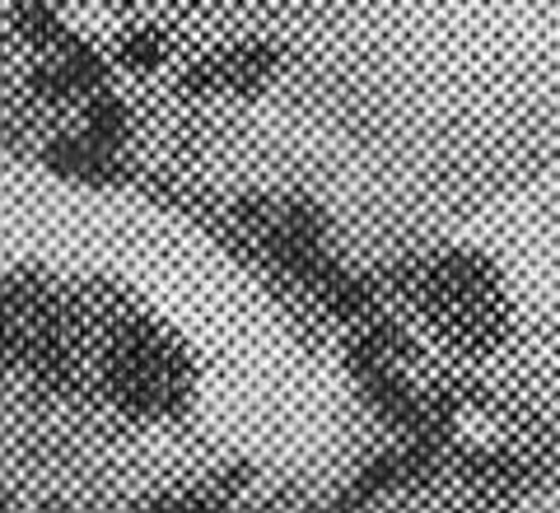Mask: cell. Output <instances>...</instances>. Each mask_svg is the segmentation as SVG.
I'll return each mask as SVG.
<instances>
[{
  "mask_svg": "<svg viewBox=\"0 0 560 513\" xmlns=\"http://www.w3.org/2000/svg\"><path fill=\"white\" fill-rule=\"evenodd\" d=\"M350 308L401 463L560 513V159L411 234Z\"/></svg>",
  "mask_w": 560,
  "mask_h": 513,
  "instance_id": "obj_1",
  "label": "cell"
},
{
  "mask_svg": "<svg viewBox=\"0 0 560 513\" xmlns=\"http://www.w3.org/2000/svg\"><path fill=\"white\" fill-rule=\"evenodd\" d=\"M346 513H518V509L490 500L477 486H463L444 471H430L420 463H397Z\"/></svg>",
  "mask_w": 560,
  "mask_h": 513,
  "instance_id": "obj_2",
  "label": "cell"
}]
</instances>
